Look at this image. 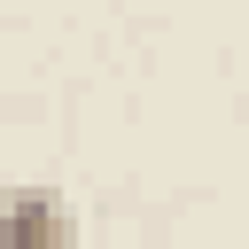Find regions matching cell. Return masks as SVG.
<instances>
[{"instance_id":"1","label":"cell","mask_w":249,"mask_h":249,"mask_svg":"<svg viewBox=\"0 0 249 249\" xmlns=\"http://www.w3.org/2000/svg\"><path fill=\"white\" fill-rule=\"evenodd\" d=\"M70 241H78V218H70L62 195L23 187V195L0 202V249H70Z\"/></svg>"}]
</instances>
